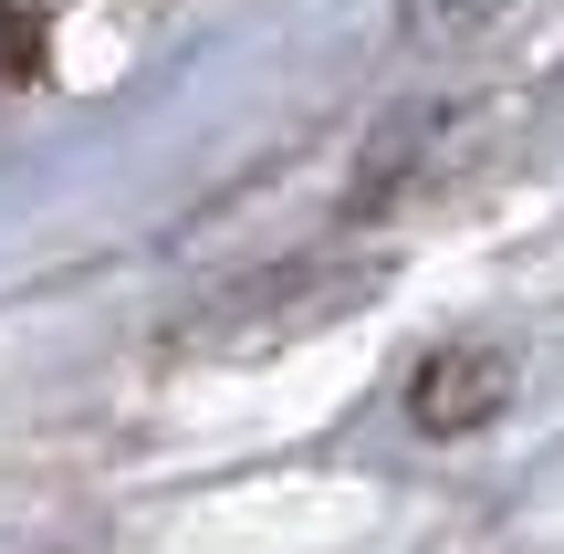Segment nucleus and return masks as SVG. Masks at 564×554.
<instances>
[{
    "label": "nucleus",
    "mask_w": 564,
    "mask_h": 554,
    "mask_svg": "<svg viewBox=\"0 0 564 554\" xmlns=\"http://www.w3.org/2000/svg\"><path fill=\"white\" fill-rule=\"evenodd\" d=\"M21 63H32V32H21V21H0V84H11Z\"/></svg>",
    "instance_id": "obj_1"
}]
</instances>
